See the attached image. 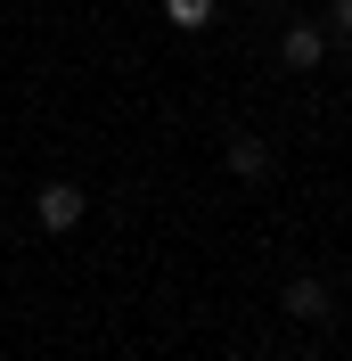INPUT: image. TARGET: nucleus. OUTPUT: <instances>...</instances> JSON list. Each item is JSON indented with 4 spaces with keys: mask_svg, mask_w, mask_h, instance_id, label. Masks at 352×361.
Wrapping results in <instances>:
<instances>
[{
    "mask_svg": "<svg viewBox=\"0 0 352 361\" xmlns=\"http://www.w3.org/2000/svg\"><path fill=\"white\" fill-rule=\"evenodd\" d=\"M82 214H90V197L74 189V180H49L42 197H33V222H42V230H74Z\"/></svg>",
    "mask_w": 352,
    "mask_h": 361,
    "instance_id": "f257e3e1",
    "label": "nucleus"
},
{
    "mask_svg": "<svg viewBox=\"0 0 352 361\" xmlns=\"http://www.w3.org/2000/svg\"><path fill=\"white\" fill-rule=\"evenodd\" d=\"M279 58H287V66H295V74H311V66H320V58H328V33H320V25H287Z\"/></svg>",
    "mask_w": 352,
    "mask_h": 361,
    "instance_id": "f03ea898",
    "label": "nucleus"
},
{
    "mask_svg": "<svg viewBox=\"0 0 352 361\" xmlns=\"http://www.w3.org/2000/svg\"><path fill=\"white\" fill-rule=\"evenodd\" d=\"M230 173H238V180H263L270 173V148L254 132H238V140H230Z\"/></svg>",
    "mask_w": 352,
    "mask_h": 361,
    "instance_id": "7ed1b4c3",
    "label": "nucleus"
},
{
    "mask_svg": "<svg viewBox=\"0 0 352 361\" xmlns=\"http://www.w3.org/2000/svg\"><path fill=\"white\" fill-rule=\"evenodd\" d=\"M287 312H295V320H320V312H328V288H320V279H287Z\"/></svg>",
    "mask_w": 352,
    "mask_h": 361,
    "instance_id": "20e7f679",
    "label": "nucleus"
},
{
    "mask_svg": "<svg viewBox=\"0 0 352 361\" xmlns=\"http://www.w3.org/2000/svg\"><path fill=\"white\" fill-rule=\"evenodd\" d=\"M164 25L197 33V25H213V0H164Z\"/></svg>",
    "mask_w": 352,
    "mask_h": 361,
    "instance_id": "39448f33",
    "label": "nucleus"
},
{
    "mask_svg": "<svg viewBox=\"0 0 352 361\" xmlns=\"http://www.w3.org/2000/svg\"><path fill=\"white\" fill-rule=\"evenodd\" d=\"M336 33H344V42H352V0H336Z\"/></svg>",
    "mask_w": 352,
    "mask_h": 361,
    "instance_id": "423d86ee",
    "label": "nucleus"
}]
</instances>
